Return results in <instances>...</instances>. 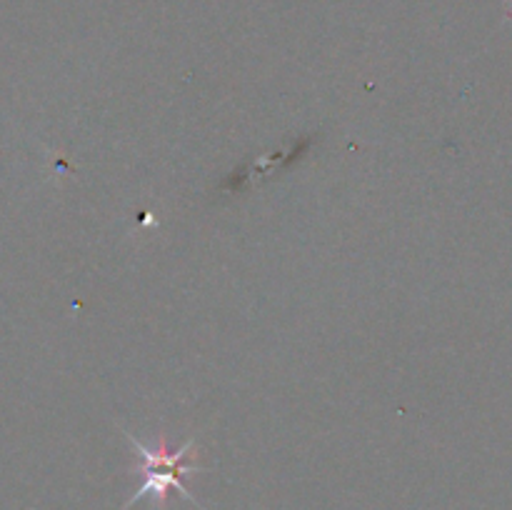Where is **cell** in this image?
I'll list each match as a JSON object with an SVG mask.
<instances>
[{
    "mask_svg": "<svg viewBox=\"0 0 512 510\" xmlns=\"http://www.w3.org/2000/svg\"><path fill=\"white\" fill-rule=\"evenodd\" d=\"M125 438H128L130 445H133L135 453H138L143 483H140V488L130 495L128 503L123 505V510H130L135 503H138V500H143V498H150L153 503H158V508H165L170 490H175V493L183 495L188 503H195L200 510H205L203 505L198 503V498H195V495L183 485V475L203 473L205 470L203 465L185 463V458H188L190 450L198 445L195 440H185V443L178 445V448H168V440H165V435H160L158 448H148L145 443L135 440V435L125 433Z\"/></svg>",
    "mask_w": 512,
    "mask_h": 510,
    "instance_id": "1",
    "label": "cell"
}]
</instances>
